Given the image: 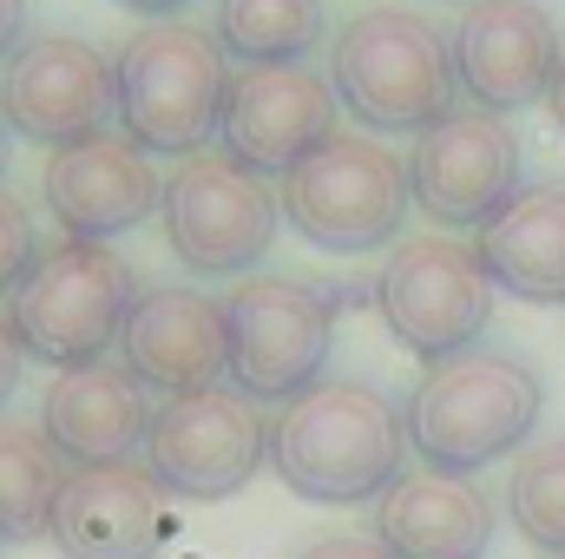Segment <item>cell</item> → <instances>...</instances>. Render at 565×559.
Here are the masks:
<instances>
[{"label": "cell", "instance_id": "6da1fadb", "mask_svg": "<svg viewBox=\"0 0 565 559\" xmlns=\"http://www.w3.org/2000/svg\"><path fill=\"white\" fill-rule=\"evenodd\" d=\"M408 421L362 376H322L316 389L289 395L270 421V467L289 494L316 507H362L382 500L408 474Z\"/></svg>", "mask_w": 565, "mask_h": 559}, {"label": "cell", "instance_id": "7a4b0ae2", "mask_svg": "<svg viewBox=\"0 0 565 559\" xmlns=\"http://www.w3.org/2000/svg\"><path fill=\"white\" fill-rule=\"evenodd\" d=\"M546 415V382L513 349H460L447 362H427L408 395V447L434 474H480L533 441Z\"/></svg>", "mask_w": 565, "mask_h": 559}, {"label": "cell", "instance_id": "3957f363", "mask_svg": "<svg viewBox=\"0 0 565 559\" xmlns=\"http://www.w3.org/2000/svg\"><path fill=\"white\" fill-rule=\"evenodd\" d=\"M329 86H335V106H349L362 133H388V139L395 133H427L460 99L447 33L422 13L395 7V0L362 7L335 33Z\"/></svg>", "mask_w": 565, "mask_h": 559}, {"label": "cell", "instance_id": "277c9868", "mask_svg": "<svg viewBox=\"0 0 565 559\" xmlns=\"http://www.w3.org/2000/svg\"><path fill=\"white\" fill-rule=\"evenodd\" d=\"M119 133L151 158H198L224 126L231 53L191 20H151L119 46Z\"/></svg>", "mask_w": 565, "mask_h": 559}, {"label": "cell", "instance_id": "5b68a950", "mask_svg": "<svg viewBox=\"0 0 565 559\" xmlns=\"http://www.w3.org/2000/svg\"><path fill=\"white\" fill-rule=\"evenodd\" d=\"M282 218L296 224L302 244L335 251V257H362L402 238L408 224V158H395L369 133H329L309 158H296L277 184Z\"/></svg>", "mask_w": 565, "mask_h": 559}, {"label": "cell", "instance_id": "8992f818", "mask_svg": "<svg viewBox=\"0 0 565 559\" xmlns=\"http://www.w3.org/2000/svg\"><path fill=\"white\" fill-rule=\"evenodd\" d=\"M132 303H139V277L113 244L66 238V244L40 251L33 271L13 283L7 316H13V336L33 362L79 369V362H106Z\"/></svg>", "mask_w": 565, "mask_h": 559}, {"label": "cell", "instance_id": "52a82bcc", "mask_svg": "<svg viewBox=\"0 0 565 559\" xmlns=\"http://www.w3.org/2000/svg\"><path fill=\"white\" fill-rule=\"evenodd\" d=\"M164 238L198 277H244L277 244L282 204L264 171L237 165L231 151H198L164 178Z\"/></svg>", "mask_w": 565, "mask_h": 559}, {"label": "cell", "instance_id": "ba28073f", "mask_svg": "<svg viewBox=\"0 0 565 559\" xmlns=\"http://www.w3.org/2000/svg\"><path fill=\"white\" fill-rule=\"evenodd\" d=\"M264 461H270V421L237 382L184 389L151 409L145 467L178 500H231L237 487L257 481Z\"/></svg>", "mask_w": 565, "mask_h": 559}, {"label": "cell", "instance_id": "9c48e42d", "mask_svg": "<svg viewBox=\"0 0 565 559\" xmlns=\"http://www.w3.org/2000/svg\"><path fill=\"white\" fill-rule=\"evenodd\" d=\"M493 277L480 264L473 244L460 238H408L388 251L382 277H375V309L388 323V336L402 349H415L422 362H447L460 349H473L493 323Z\"/></svg>", "mask_w": 565, "mask_h": 559}, {"label": "cell", "instance_id": "30bf717a", "mask_svg": "<svg viewBox=\"0 0 565 559\" xmlns=\"http://www.w3.org/2000/svg\"><path fill=\"white\" fill-rule=\"evenodd\" d=\"M231 316V382L250 402H289L322 382L335 349V296L296 277H244Z\"/></svg>", "mask_w": 565, "mask_h": 559}, {"label": "cell", "instance_id": "8fae6325", "mask_svg": "<svg viewBox=\"0 0 565 559\" xmlns=\"http://www.w3.org/2000/svg\"><path fill=\"white\" fill-rule=\"evenodd\" d=\"M0 119L13 139L60 151L119 126V66L79 33H26L0 66Z\"/></svg>", "mask_w": 565, "mask_h": 559}, {"label": "cell", "instance_id": "7c38bea8", "mask_svg": "<svg viewBox=\"0 0 565 559\" xmlns=\"http://www.w3.org/2000/svg\"><path fill=\"white\" fill-rule=\"evenodd\" d=\"M408 191H415V204L434 224L480 231L520 191V139L507 133L500 113L454 106L447 119H434L427 133H415Z\"/></svg>", "mask_w": 565, "mask_h": 559}, {"label": "cell", "instance_id": "4fadbf2b", "mask_svg": "<svg viewBox=\"0 0 565 559\" xmlns=\"http://www.w3.org/2000/svg\"><path fill=\"white\" fill-rule=\"evenodd\" d=\"M447 46H454V80L480 113H520L546 99L565 60L559 20L540 0H467Z\"/></svg>", "mask_w": 565, "mask_h": 559}, {"label": "cell", "instance_id": "5bb4252c", "mask_svg": "<svg viewBox=\"0 0 565 559\" xmlns=\"http://www.w3.org/2000/svg\"><path fill=\"white\" fill-rule=\"evenodd\" d=\"M335 133V86L309 66H244L231 73V99H224V126L217 139L237 165L282 178L296 158H309L316 145Z\"/></svg>", "mask_w": 565, "mask_h": 559}, {"label": "cell", "instance_id": "9a60e30c", "mask_svg": "<svg viewBox=\"0 0 565 559\" xmlns=\"http://www.w3.org/2000/svg\"><path fill=\"white\" fill-rule=\"evenodd\" d=\"M40 191H46L53 224L86 244L132 231L164 204V178L151 171V151H139L126 133H93V139L46 151Z\"/></svg>", "mask_w": 565, "mask_h": 559}, {"label": "cell", "instance_id": "2e32d148", "mask_svg": "<svg viewBox=\"0 0 565 559\" xmlns=\"http://www.w3.org/2000/svg\"><path fill=\"white\" fill-rule=\"evenodd\" d=\"M119 356L145 389H217L231 376V316L217 296L191 283H151L119 329Z\"/></svg>", "mask_w": 565, "mask_h": 559}, {"label": "cell", "instance_id": "e0dca14e", "mask_svg": "<svg viewBox=\"0 0 565 559\" xmlns=\"http://www.w3.org/2000/svg\"><path fill=\"white\" fill-rule=\"evenodd\" d=\"M164 487L139 461L113 467H66L53 507V547L66 559H151L164 540Z\"/></svg>", "mask_w": 565, "mask_h": 559}, {"label": "cell", "instance_id": "ac0fdd59", "mask_svg": "<svg viewBox=\"0 0 565 559\" xmlns=\"http://www.w3.org/2000/svg\"><path fill=\"white\" fill-rule=\"evenodd\" d=\"M40 434L60 447L66 467H113L145 454L151 389L126 362H79L60 369L40 395Z\"/></svg>", "mask_w": 565, "mask_h": 559}, {"label": "cell", "instance_id": "d6986e66", "mask_svg": "<svg viewBox=\"0 0 565 559\" xmlns=\"http://www.w3.org/2000/svg\"><path fill=\"white\" fill-rule=\"evenodd\" d=\"M375 540L395 559H487L493 500L473 474H402L375 500Z\"/></svg>", "mask_w": 565, "mask_h": 559}, {"label": "cell", "instance_id": "ffe728a7", "mask_svg": "<svg viewBox=\"0 0 565 559\" xmlns=\"http://www.w3.org/2000/svg\"><path fill=\"white\" fill-rule=\"evenodd\" d=\"M480 264L500 296L520 303H565V178L520 184L487 224H480Z\"/></svg>", "mask_w": 565, "mask_h": 559}, {"label": "cell", "instance_id": "44dd1931", "mask_svg": "<svg viewBox=\"0 0 565 559\" xmlns=\"http://www.w3.org/2000/svg\"><path fill=\"white\" fill-rule=\"evenodd\" d=\"M60 487H66L60 447H53L40 428L0 421V547L40 540V534L53 527Z\"/></svg>", "mask_w": 565, "mask_h": 559}, {"label": "cell", "instance_id": "7402d4cb", "mask_svg": "<svg viewBox=\"0 0 565 559\" xmlns=\"http://www.w3.org/2000/svg\"><path fill=\"white\" fill-rule=\"evenodd\" d=\"M322 40V0H217V46L244 66L309 60Z\"/></svg>", "mask_w": 565, "mask_h": 559}, {"label": "cell", "instance_id": "603a6c76", "mask_svg": "<svg viewBox=\"0 0 565 559\" xmlns=\"http://www.w3.org/2000/svg\"><path fill=\"white\" fill-rule=\"evenodd\" d=\"M507 514L513 527L540 547V553L565 559V434L526 447L507 474Z\"/></svg>", "mask_w": 565, "mask_h": 559}, {"label": "cell", "instance_id": "cb8c5ba5", "mask_svg": "<svg viewBox=\"0 0 565 559\" xmlns=\"http://www.w3.org/2000/svg\"><path fill=\"white\" fill-rule=\"evenodd\" d=\"M33 257H40L33 211H26V198L0 191V296H13V283L33 271Z\"/></svg>", "mask_w": 565, "mask_h": 559}, {"label": "cell", "instance_id": "d4e9b609", "mask_svg": "<svg viewBox=\"0 0 565 559\" xmlns=\"http://www.w3.org/2000/svg\"><path fill=\"white\" fill-rule=\"evenodd\" d=\"M296 559H395L375 534H329V540H316V547H302Z\"/></svg>", "mask_w": 565, "mask_h": 559}, {"label": "cell", "instance_id": "484cf974", "mask_svg": "<svg viewBox=\"0 0 565 559\" xmlns=\"http://www.w3.org/2000/svg\"><path fill=\"white\" fill-rule=\"evenodd\" d=\"M20 362H26V349H20V336H13V316L0 309V409H7L13 389H20Z\"/></svg>", "mask_w": 565, "mask_h": 559}, {"label": "cell", "instance_id": "4316f807", "mask_svg": "<svg viewBox=\"0 0 565 559\" xmlns=\"http://www.w3.org/2000/svg\"><path fill=\"white\" fill-rule=\"evenodd\" d=\"M26 20H33V0H0V60L26 40Z\"/></svg>", "mask_w": 565, "mask_h": 559}, {"label": "cell", "instance_id": "83f0119b", "mask_svg": "<svg viewBox=\"0 0 565 559\" xmlns=\"http://www.w3.org/2000/svg\"><path fill=\"white\" fill-rule=\"evenodd\" d=\"M119 7H132V13H145V20H171V13H184L191 0H119Z\"/></svg>", "mask_w": 565, "mask_h": 559}, {"label": "cell", "instance_id": "f1b7e54d", "mask_svg": "<svg viewBox=\"0 0 565 559\" xmlns=\"http://www.w3.org/2000/svg\"><path fill=\"white\" fill-rule=\"evenodd\" d=\"M546 106H553V126L565 133V60H559V73H553V93H546Z\"/></svg>", "mask_w": 565, "mask_h": 559}, {"label": "cell", "instance_id": "f546056e", "mask_svg": "<svg viewBox=\"0 0 565 559\" xmlns=\"http://www.w3.org/2000/svg\"><path fill=\"white\" fill-rule=\"evenodd\" d=\"M7 158H13V133H7V119H0V178H7Z\"/></svg>", "mask_w": 565, "mask_h": 559}, {"label": "cell", "instance_id": "4dcf8cb0", "mask_svg": "<svg viewBox=\"0 0 565 559\" xmlns=\"http://www.w3.org/2000/svg\"><path fill=\"white\" fill-rule=\"evenodd\" d=\"M0 559H7V553H0Z\"/></svg>", "mask_w": 565, "mask_h": 559}]
</instances>
